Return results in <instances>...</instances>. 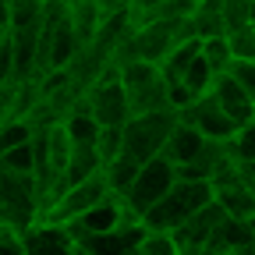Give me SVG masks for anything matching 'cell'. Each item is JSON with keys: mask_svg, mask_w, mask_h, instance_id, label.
I'll list each match as a JSON object with an SVG mask.
<instances>
[{"mask_svg": "<svg viewBox=\"0 0 255 255\" xmlns=\"http://www.w3.org/2000/svg\"><path fill=\"white\" fill-rule=\"evenodd\" d=\"M209 96L220 103V110L227 114L238 128H241V124H248V121H252V114H255V100H252V96H248V92H245V89L227 75V71H223V75H213Z\"/></svg>", "mask_w": 255, "mask_h": 255, "instance_id": "obj_10", "label": "cell"}, {"mask_svg": "<svg viewBox=\"0 0 255 255\" xmlns=\"http://www.w3.org/2000/svg\"><path fill=\"white\" fill-rule=\"evenodd\" d=\"M0 252H25L21 248V231L7 220H0Z\"/></svg>", "mask_w": 255, "mask_h": 255, "instance_id": "obj_24", "label": "cell"}, {"mask_svg": "<svg viewBox=\"0 0 255 255\" xmlns=\"http://www.w3.org/2000/svg\"><path fill=\"white\" fill-rule=\"evenodd\" d=\"M0 167L18 170V174H36V149H32V138L0 152Z\"/></svg>", "mask_w": 255, "mask_h": 255, "instance_id": "obj_17", "label": "cell"}, {"mask_svg": "<svg viewBox=\"0 0 255 255\" xmlns=\"http://www.w3.org/2000/svg\"><path fill=\"white\" fill-rule=\"evenodd\" d=\"M170 184H174V163L167 156H152V159H145V163L138 167V174H135V181L128 184V191H124V202H128V209L131 213H145L156 199H163L167 191H170Z\"/></svg>", "mask_w": 255, "mask_h": 255, "instance_id": "obj_3", "label": "cell"}, {"mask_svg": "<svg viewBox=\"0 0 255 255\" xmlns=\"http://www.w3.org/2000/svg\"><path fill=\"white\" fill-rule=\"evenodd\" d=\"M110 195V184H107V174L103 170H96V174H89L85 181H75V184H68L60 191V195L46 206V220H57V223H68V220H75V216H82L85 209H92L96 202H103Z\"/></svg>", "mask_w": 255, "mask_h": 255, "instance_id": "obj_4", "label": "cell"}, {"mask_svg": "<svg viewBox=\"0 0 255 255\" xmlns=\"http://www.w3.org/2000/svg\"><path fill=\"white\" fill-rule=\"evenodd\" d=\"M142 234H145V223H142V220H121L117 227L96 231V234H82V238L75 241V252H92V255H128V252L138 248Z\"/></svg>", "mask_w": 255, "mask_h": 255, "instance_id": "obj_6", "label": "cell"}, {"mask_svg": "<svg viewBox=\"0 0 255 255\" xmlns=\"http://www.w3.org/2000/svg\"><path fill=\"white\" fill-rule=\"evenodd\" d=\"M223 216H227V213H223V206L216 199L206 202V206H199L195 213H188L177 227L170 231L174 241H177V252L181 255H206V241H209L213 227H216Z\"/></svg>", "mask_w": 255, "mask_h": 255, "instance_id": "obj_5", "label": "cell"}, {"mask_svg": "<svg viewBox=\"0 0 255 255\" xmlns=\"http://www.w3.org/2000/svg\"><path fill=\"white\" fill-rule=\"evenodd\" d=\"M138 159L135 156H128L124 149L114 156V159H107L103 163V174H107V184H110V191H117V195H124L128 191V184L135 181V174H138Z\"/></svg>", "mask_w": 255, "mask_h": 255, "instance_id": "obj_14", "label": "cell"}, {"mask_svg": "<svg viewBox=\"0 0 255 255\" xmlns=\"http://www.w3.org/2000/svg\"><path fill=\"white\" fill-rule=\"evenodd\" d=\"M117 78L124 85L131 114H152V110L170 107V85H167V78H163L156 60H142V57L124 60L117 68Z\"/></svg>", "mask_w": 255, "mask_h": 255, "instance_id": "obj_1", "label": "cell"}, {"mask_svg": "<svg viewBox=\"0 0 255 255\" xmlns=\"http://www.w3.org/2000/svg\"><path fill=\"white\" fill-rule=\"evenodd\" d=\"M0 21L11 25V0H0Z\"/></svg>", "mask_w": 255, "mask_h": 255, "instance_id": "obj_28", "label": "cell"}, {"mask_svg": "<svg viewBox=\"0 0 255 255\" xmlns=\"http://www.w3.org/2000/svg\"><path fill=\"white\" fill-rule=\"evenodd\" d=\"M227 46L231 57H255V28L252 25H238L227 32Z\"/></svg>", "mask_w": 255, "mask_h": 255, "instance_id": "obj_21", "label": "cell"}, {"mask_svg": "<svg viewBox=\"0 0 255 255\" xmlns=\"http://www.w3.org/2000/svg\"><path fill=\"white\" fill-rule=\"evenodd\" d=\"M227 75L255 100V57H234V60L227 64Z\"/></svg>", "mask_w": 255, "mask_h": 255, "instance_id": "obj_20", "label": "cell"}, {"mask_svg": "<svg viewBox=\"0 0 255 255\" xmlns=\"http://www.w3.org/2000/svg\"><path fill=\"white\" fill-rule=\"evenodd\" d=\"M21 248L25 252H75V238L68 231V223L36 216L28 227H21Z\"/></svg>", "mask_w": 255, "mask_h": 255, "instance_id": "obj_9", "label": "cell"}, {"mask_svg": "<svg viewBox=\"0 0 255 255\" xmlns=\"http://www.w3.org/2000/svg\"><path fill=\"white\" fill-rule=\"evenodd\" d=\"M213 191H216V202L223 206V213H227V216H245V220L255 216V188H252L241 174L220 181Z\"/></svg>", "mask_w": 255, "mask_h": 255, "instance_id": "obj_12", "label": "cell"}, {"mask_svg": "<svg viewBox=\"0 0 255 255\" xmlns=\"http://www.w3.org/2000/svg\"><path fill=\"white\" fill-rule=\"evenodd\" d=\"M231 149H234V156L241 159V163H248V159H255V121L241 124L238 131L231 135Z\"/></svg>", "mask_w": 255, "mask_h": 255, "instance_id": "obj_22", "label": "cell"}, {"mask_svg": "<svg viewBox=\"0 0 255 255\" xmlns=\"http://www.w3.org/2000/svg\"><path fill=\"white\" fill-rule=\"evenodd\" d=\"M199 53L206 57V64H209L213 75H223V71H227V64L234 60L231 57V46H227V32H220V36H206L199 43Z\"/></svg>", "mask_w": 255, "mask_h": 255, "instance_id": "obj_16", "label": "cell"}, {"mask_svg": "<svg viewBox=\"0 0 255 255\" xmlns=\"http://www.w3.org/2000/svg\"><path fill=\"white\" fill-rule=\"evenodd\" d=\"M135 255H181V252H177V241L170 231H145Z\"/></svg>", "mask_w": 255, "mask_h": 255, "instance_id": "obj_18", "label": "cell"}, {"mask_svg": "<svg viewBox=\"0 0 255 255\" xmlns=\"http://www.w3.org/2000/svg\"><path fill=\"white\" fill-rule=\"evenodd\" d=\"M96 170H103V159L96 152V142H75L71 156H68V167H64V177H60V191L68 184H75V181H85Z\"/></svg>", "mask_w": 255, "mask_h": 255, "instance_id": "obj_13", "label": "cell"}, {"mask_svg": "<svg viewBox=\"0 0 255 255\" xmlns=\"http://www.w3.org/2000/svg\"><path fill=\"white\" fill-rule=\"evenodd\" d=\"M227 252H255V216H223L209 241H206V255H227Z\"/></svg>", "mask_w": 255, "mask_h": 255, "instance_id": "obj_8", "label": "cell"}, {"mask_svg": "<svg viewBox=\"0 0 255 255\" xmlns=\"http://www.w3.org/2000/svg\"><path fill=\"white\" fill-rule=\"evenodd\" d=\"M7 36H11V25H7V21H0V43H4Z\"/></svg>", "mask_w": 255, "mask_h": 255, "instance_id": "obj_29", "label": "cell"}, {"mask_svg": "<svg viewBox=\"0 0 255 255\" xmlns=\"http://www.w3.org/2000/svg\"><path fill=\"white\" fill-rule=\"evenodd\" d=\"M174 124H177V107L152 110V114H131L121 124V149L128 156H135L138 163H145V159L163 152V142Z\"/></svg>", "mask_w": 255, "mask_h": 255, "instance_id": "obj_2", "label": "cell"}, {"mask_svg": "<svg viewBox=\"0 0 255 255\" xmlns=\"http://www.w3.org/2000/svg\"><path fill=\"white\" fill-rule=\"evenodd\" d=\"M159 4H167V0H131V4H128V11H131V18H145V14H152Z\"/></svg>", "mask_w": 255, "mask_h": 255, "instance_id": "obj_26", "label": "cell"}, {"mask_svg": "<svg viewBox=\"0 0 255 255\" xmlns=\"http://www.w3.org/2000/svg\"><path fill=\"white\" fill-rule=\"evenodd\" d=\"M96 152H100L103 163L114 159L121 152V128H100V135H96Z\"/></svg>", "mask_w": 255, "mask_h": 255, "instance_id": "obj_23", "label": "cell"}, {"mask_svg": "<svg viewBox=\"0 0 255 255\" xmlns=\"http://www.w3.org/2000/svg\"><path fill=\"white\" fill-rule=\"evenodd\" d=\"M248 25L255 28V0H248Z\"/></svg>", "mask_w": 255, "mask_h": 255, "instance_id": "obj_30", "label": "cell"}, {"mask_svg": "<svg viewBox=\"0 0 255 255\" xmlns=\"http://www.w3.org/2000/svg\"><path fill=\"white\" fill-rule=\"evenodd\" d=\"M0 82H14V46H11V36L0 43Z\"/></svg>", "mask_w": 255, "mask_h": 255, "instance_id": "obj_25", "label": "cell"}, {"mask_svg": "<svg viewBox=\"0 0 255 255\" xmlns=\"http://www.w3.org/2000/svg\"><path fill=\"white\" fill-rule=\"evenodd\" d=\"M202 142H206V135L199 131V128L177 117V124L170 128V135H167V142H163V152H159V156H167L174 167H181V163H191V159L199 156Z\"/></svg>", "mask_w": 255, "mask_h": 255, "instance_id": "obj_11", "label": "cell"}, {"mask_svg": "<svg viewBox=\"0 0 255 255\" xmlns=\"http://www.w3.org/2000/svg\"><path fill=\"white\" fill-rule=\"evenodd\" d=\"M177 82L188 89V96H191V100H195V96H202V92H209V85H213V71H209L206 57H202V53H195V57H191V64L184 68V75H181Z\"/></svg>", "mask_w": 255, "mask_h": 255, "instance_id": "obj_15", "label": "cell"}, {"mask_svg": "<svg viewBox=\"0 0 255 255\" xmlns=\"http://www.w3.org/2000/svg\"><path fill=\"white\" fill-rule=\"evenodd\" d=\"M32 138V124L25 117H7V121H0V152L18 145V142H28Z\"/></svg>", "mask_w": 255, "mask_h": 255, "instance_id": "obj_19", "label": "cell"}, {"mask_svg": "<svg viewBox=\"0 0 255 255\" xmlns=\"http://www.w3.org/2000/svg\"><path fill=\"white\" fill-rule=\"evenodd\" d=\"M177 117L188 121V124H195L206 138H231V135L238 131V124L220 110V103L213 100L209 92H202V96H195L191 103H184V107L177 110Z\"/></svg>", "mask_w": 255, "mask_h": 255, "instance_id": "obj_7", "label": "cell"}, {"mask_svg": "<svg viewBox=\"0 0 255 255\" xmlns=\"http://www.w3.org/2000/svg\"><path fill=\"white\" fill-rule=\"evenodd\" d=\"M241 177L255 188V159H248V163H241Z\"/></svg>", "mask_w": 255, "mask_h": 255, "instance_id": "obj_27", "label": "cell"}]
</instances>
